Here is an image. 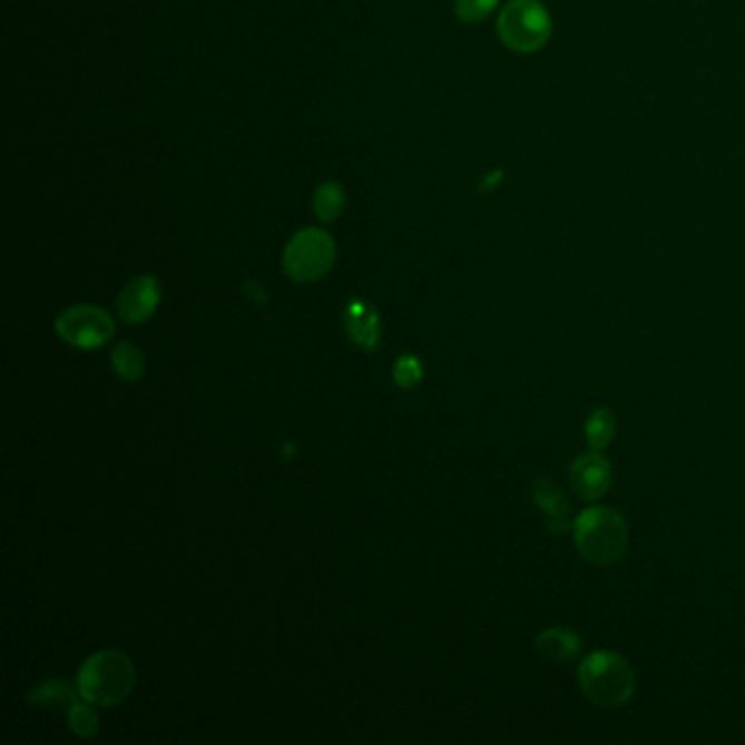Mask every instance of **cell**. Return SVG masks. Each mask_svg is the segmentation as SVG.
<instances>
[{"label":"cell","mask_w":745,"mask_h":745,"mask_svg":"<svg viewBox=\"0 0 745 745\" xmlns=\"http://www.w3.org/2000/svg\"><path fill=\"white\" fill-rule=\"evenodd\" d=\"M136 683V669L127 654L101 649L84 660L77 674V693L92 706L112 708L125 702Z\"/></svg>","instance_id":"obj_1"},{"label":"cell","mask_w":745,"mask_h":745,"mask_svg":"<svg viewBox=\"0 0 745 745\" xmlns=\"http://www.w3.org/2000/svg\"><path fill=\"white\" fill-rule=\"evenodd\" d=\"M575 545L584 560L597 567L615 565L628 549V525L612 508H590L575 518Z\"/></svg>","instance_id":"obj_2"},{"label":"cell","mask_w":745,"mask_h":745,"mask_svg":"<svg viewBox=\"0 0 745 745\" xmlns=\"http://www.w3.org/2000/svg\"><path fill=\"white\" fill-rule=\"evenodd\" d=\"M579 687L584 695L604 708L624 706L636 688L630 663L615 651H592L579 665Z\"/></svg>","instance_id":"obj_3"},{"label":"cell","mask_w":745,"mask_h":745,"mask_svg":"<svg viewBox=\"0 0 745 745\" xmlns=\"http://www.w3.org/2000/svg\"><path fill=\"white\" fill-rule=\"evenodd\" d=\"M501 42L517 53H536L547 47L553 24L540 0H510L497 22Z\"/></svg>","instance_id":"obj_4"},{"label":"cell","mask_w":745,"mask_h":745,"mask_svg":"<svg viewBox=\"0 0 745 745\" xmlns=\"http://www.w3.org/2000/svg\"><path fill=\"white\" fill-rule=\"evenodd\" d=\"M335 254V238L326 229H300L285 247L283 267L293 283H315L331 272Z\"/></svg>","instance_id":"obj_5"},{"label":"cell","mask_w":745,"mask_h":745,"mask_svg":"<svg viewBox=\"0 0 745 745\" xmlns=\"http://www.w3.org/2000/svg\"><path fill=\"white\" fill-rule=\"evenodd\" d=\"M56 333L66 344L97 350L115 337L116 324L110 313L95 304H75L59 313Z\"/></svg>","instance_id":"obj_6"},{"label":"cell","mask_w":745,"mask_h":745,"mask_svg":"<svg viewBox=\"0 0 745 745\" xmlns=\"http://www.w3.org/2000/svg\"><path fill=\"white\" fill-rule=\"evenodd\" d=\"M569 483L581 501H599L612 483V468L601 453H584L569 465Z\"/></svg>","instance_id":"obj_7"},{"label":"cell","mask_w":745,"mask_h":745,"mask_svg":"<svg viewBox=\"0 0 745 745\" xmlns=\"http://www.w3.org/2000/svg\"><path fill=\"white\" fill-rule=\"evenodd\" d=\"M160 297H163L160 283L154 276H138L118 293L116 308L125 324L136 326L147 322L158 311Z\"/></svg>","instance_id":"obj_8"},{"label":"cell","mask_w":745,"mask_h":745,"mask_svg":"<svg viewBox=\"0 0 745 745\" xmlns=\"http://www.w3.org/2000/svg\"><path fill=\"white\" fill-rule=\"evenodd\" d=\"M345 331L365 352H374L381 342V317L370 302L352 300L345 306Z\"/></svg>","instance_id":"obj_9"},{"label":"cell","mask_w":745,"mask_h":745,"mask_svg":"<svg viewBox=\"0 0 745 745\" xmlns=\"http://www.w3.org/2000/svg\"><path fill=\"white\" fill-rule=\"evenodd\" d=\"M533 501L545 514L547 531L562 536L571 527V506L565 492L549 479H538L533 483Z\"/></svg>","instance_id":"obj_10"},{"label":"cell","mask_w":745,"mask_h":745,"mask_svg":"<svg viewBox=\"0 0 745 745\" xmlns=\"http://www.w3.org/2000/svg\"><path fill=\"white\" fill-rule=\"evenodd\" d=\"M538 651L553 663H565L571 660L579 654V636L569 628H547L538 638H536Z\"/></svg>","instance_id":"obj_11"},{"label":"cell","mask_w":745,"mask_h":745,"mask_svg":"<svg viewBox=\"0 0 745 745\" xmlns=\"http://www.w3.org/2000/svg\"><path fill=\"white\" fill-rule=\"evenodd\" d=\"M112 367L120 381L136 383L145 376V356L136 345L120 342L112 350Z\"/></svg>","instance_id":"obj_12"},{"label":"cell","mask_w":745,"mask_h":745,"mask_svg":"<svg viewBox=\"0 0 745 745\" xmlns=\"http://www.w3.org/2000/svg\"><path fill=\"white\" fill-rule=\"evenodd\" d=\"M617 431V420L610 413V409L599 406L590 413L588 422H586V442L590 447V451L601 453L615 438Z\"/></svg>","instance_id":"obj_13"},{"label":"cell","mask_w":745,"mask_h":745,"mask_svg":"<svg viewBox=\"0 0 745 745\" xmlns=\"http://www.w3.org/2000/svg\"><path fill=\"white\" fill-rule=\"evenodd\" d=\"M344 206V188L337 182H326L315 190L313 208H315V215L320 217V222H324V224L335 222L342 215Z\"/></svg>","instance_id":"obj_14"},{"label":"cell","mask_w":745,"mask_h":745,"mask_svg":"<svg viewBox=\"0 0 745 745\" xmlns=\"http://www.w3.org/2000/svg\"><path fill=\"white\" fill-rule=\"evenodd\" d=\"M77 695L72 693V688L68 687L66 683L53 680V683H45V685L33 688L29 693V702L36 704V706H42V708L61 706V704H66L70 708L77 702Z\"/></svg>","instance_id":"obj_15"},{"label":"cell","mask_w":745,"mask_h":745,"mask_svg":"<svg viewBox=\"0 0 745 745\" xmlns=\"http://www.w3.org/2000/svg\"><path fill=\"white\" fill-rule=\"evenodd\" d=\"M68 724L77 737H92L99 731V715L90 702H75L68 708Z\"/></svg>","instance_id":"obj_16"},{"label":"cell","mask_w":745,"mask_h":745,"mask_svg":"<svg viewBox=\"0 0 745 745\" xmlns=\"http://www.w3.org/2000/svg\"><path fill=\"white\" fill-rule=\"evenodd\" d=\"M394 381L401 390H413L422 381V363L413 354H404L394 365Z\"/></svg>","instance_id":"obj_17"},{"label":"cell","mask_w":745,"mask_h":745,"mask_svg":"<svg viewBox=\"0 0 745 745\" xmlns=\"http://www.w3.org/2000/svg\"><path fill=\"white\" fill-rule=\"evenodd\" d=\"M499 0H455V13L459 20L465 24H474L486 20L494 9Z\"/></svg>","instance_id":"obj_18"}]
</instances>
